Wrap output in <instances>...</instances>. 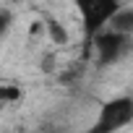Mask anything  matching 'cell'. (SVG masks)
I'll return each instance as SVG.
<instances>
[{"mask_svg": "<svg viewBox=\"0 0 133 133\" xmlns=\"http://www.w3.org/2000/svg\"><path fill=\"white\" fill-rule=\"evenodd\" d=\"M42 29H44V37H47L52 44H57V47H65V44L71 42L68 26H65L63 21H57L55 16H44V18H42Z\"/></svg>", "mask_w": 133, "mask_h": 133, "instance_id": "cell-4", "label": "cell"}, {"mask_svg": "<svg viewBox=\"0 0 133 133\" xmlns=\"http://www.w3.org/2000/svg\"><path fill=\"white\" fill-rule=\"evenodd\" d=\"M107 29L133 37V8H130V5H120L117 13L110 18V26H107Z\"/></svg>", "mask_w": 133, "mask_h": 133, "instance_id": "cell-5", "label": "cell"}, {"mask_svg": "<svg viewBox=\"0 0 133 133\" xmlns=\"http://www.w3.org/2000/svg\"><path fill=\"white\" fill-rule=\"evenodd\" d=\"M11 13L8 11H3V8H0V39H3L5 34H8V29H11Z\"/></svg>", "mask_w": 133, "mask_h": 133, "instance_id": "cell-7", "label": "cell"}, {"mask_svg": "<svg viewBox=\"0 0 133 133\" xmlns=\"http://www.w3.org/2000/svg\"><path fill=\"white\" fill-rule=\"evenodd\" d=\"M89 50H94L99 68H107V65L120 63V60L133 50V37L120 34V31H112V29H104V31H99V34L91 39Z\"/></svg>", "mask_w": 133, "mask_h": 133, "instance_id": "cell-3", "label": "cell"}, {"mask_svg": "<svg viewBox=\"0 0 133 133\" xmlns=\"http://www.w3.org/2000/svg\"><path fill=\"white\" fill-rule=\"evenodd\" d=\"M81 3H84V0H73V5H76V8H78V5H81Z\"/></svg>", "mask_w": 133, "mask_h": 133, "instance_id": "cell-8", "label": "cell"}, {"mask_svg": "<svg viewBox=\"0 0 133 133\" xmlns=\"http://www.w3.org/2000/svg\"><path fill=\"white\" fill-rule=\"evenodd\" d=\"M133 125V94H117L99 104L86 133H120Z\"/></svg>", "mask_w": 133, "mask_h": 133, "instance_id": "cell-1", "label": "cell"}, {"mask_svg": "<svg viewBox=\"0 0 133 133\" xmlns=\"http://www.w3.org/2000/svg\"><path fill=\"white\" fill-rule=\"evenodd\" d=\"M21 97H24L21 86H16V84H0V102H3V104L21 102Z\"/></svg>", "mask_w": 133, "mask_h": 133, "instance_id": "cell-6", "label": "cell"}, {"mask_svg": "<svg viewBox=\"0 0 133 133\" xmlns=\"http://www.w3.org/2000/svg\"><path fill=\"white\" fill-rule=\"evenodd\" d=\"M120 5H123V0H84V3L78 5L86 47L91 44V39H94L99 31H104V29L110 26V18L117 13Z\"/></svg>", "mask_w": 133, "mask_h": 133, "instance_id": "cell-2", "label": "cell"}]
</instances>
